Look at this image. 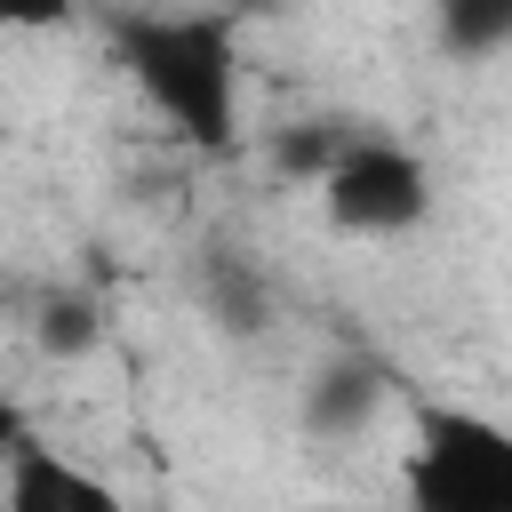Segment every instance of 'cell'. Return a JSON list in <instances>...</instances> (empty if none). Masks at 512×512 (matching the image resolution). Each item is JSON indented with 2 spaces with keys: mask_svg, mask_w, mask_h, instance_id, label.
Segmentation results:
<instances>
[{
  "mask_svg": "<svg viewBox=\"0 0 512 512\" xmlns=\"http://www.w3.org/2000/svg\"><path fill=\"white\" fill-rule=\"evenodd\" d=\"M280 8H296V0H224V16H280Z\"/></svg>",
  "mask_w": 512,
  "mask_h": 512,
  "instance_id": "7c38bea8",
  "label": "cell"
},
{
  "mask_svg": "<svg viewBox=\"0 0 512 512\" xmlns=\"http://www.w3.org/2000/svg\"><path fill=\"white\" fill-rule=\"evenodd\" d=\"M200 304L216 312V328H232V336H248V328H264V312H272V296H264V280L240 264V256H208L200 264Z\"/></svg>",
  "mask_w": 512,
  "mask_h": 512,
  "instance_id": "8992f818",
  "label": "cell"
},
{
  "mask_svg": "<svg viewBox=\"0 0 512 512\" xmlns=\"http://www.w3.org/2000/svg\"><path fill=\"white\" fill-rule=\"evenodd\" d=\"M0 512H128L112 480H96L88 464H72L64 448H48L40 432L16 448L8 480H0Z\"/></svg>",
  "mask_w": 512,
  "mask_h": 512,
  "instance_id": "277c9868",
  "label": "cell"
},
{
  "mask_svg": "<svg viewBox=\"0 0 512 512\" xmlns=\"http://www.w3.org/2000/svg\"><path fill=\"white\" fill-rule=\"evenodd\" d=\"M320 208H328V224L352 232V240H400L408 224H424L432 176H424V160H416L408 144H392V136H352L344 160L320 176Z\"/></svg>",
  "mask_w": 512,
  "mask_h": 512,
  "instance_id": "3957f363",
  "label": "cell"
},
{
  "mask_svg": "<svg viewBox=\"0 0 512 512\" xmlns=\"http://www.w3.org/2000/svg\"><path fill=\"white\" fill-rule=\"evenodd\" d=\"M376 408H384V376L360 368V360H344V368H328V376L312 384L304 424H312V432H352V424H368Z\"/></svg>",
  "mask_w": 512,
  "mask_h": 512,
  "instance_id": "5b68a950",
  "label": "cell"
},
{
  "mask_svg": "<svg viewBox=\"0 0 512 512\" xmlns=\"http://www.w3.org/2000/svg\"><path fill=\"white\" fill-rule=\"evenodd\" d=\"M32 440V424H24V408L0 392V480H8V464H16V448Z\"/></svg>",
  "mask_w": 512,
  "mask_h": 512,
  "instance_id": "8fae6325",
  "label": "cell"
},
{
  "mask_svg": "<svg viewBox=\"0 0 512 512\" xmlns=\"http://www.w3.org/2000/svg\"><path fill=\"white\" fill-rule=\"evenodd\" d=\"M360 128H344V120H296V128H280L272 136V168L280 176H304V184H320L336 160H344V144H352Z\"/></svg>",
  "mask_w": 512,
  "mask_h": 512,
  "instance_id": "ba28073f",
  "label": "cell"
},
{
  "mask_svg": "<svg viewBox=\"0 0 512 512\" xmlns=\"http://www.w3.org/2000/svg\"><path fill=\"white\" fill-rule=\"evenodd\" d=\"M400 488L408 512H512V424L448 400L416 408Z\"/></svg>",
  "mask_w": 512,
  "mask_h": 512,
  "instance_id": "7a4b0ae2",
  "label": "cell"
},
{
  "mask_svg": "<svg viewBox=\"0 0 512 512\" xmlns=\"http://www.w3.org/2000/svg\"><path fill=\"white\" fill-rule=\"evenodd\" d=\"M432 32L448 56H496L512 48V0H432Z\"/></svg>",
  "mask_w": 512,
  "mask_h": 512,
  "instance_id": "52a82bcc",
  "label": "cell"
},
{
  "mask_svg": "<svg viewBox=\"0 0 512 512\" xmlns=\"http://www.w3.org/2000/svg\"><path fill=\"white\" fill-rule=\"evenodd\" d=\"M72 16H80V0H0V32H56Z\"/></svg>",
  "mask_w": 512,
  "mask_h": 512,
  "instance_id": "30bf717a",
  "label": "cell"
},
{
  "mask_svg": "<svg viewBox=\"0 0 512 512\" xmlns=\"http://www.w3.org/2000/svg\"><path fill=\"white\" fill-rule=\"evenodd\" d=\"M96 328H104V320H96L88 296H48V304H40V352H64V360H72V352L96 344Z\"/></svg>",
  "mask_w": 512,
  "mask_h": 512,
  "instance_id": "9c48e42d",
  "label": "cell"
},
{
  "mask_svg": "<svg viewBox=\"0 0 512 512\" xmlns=\"http://www.w3.org/2000/svg\"><path fill=\"white\" fill-rule=\"evenodd\" d=\"M112 56L144 104L200 152L240 144V16L224 8H128L112 16Z\"/></svg>",
  "mask_w": 512,
  "mask_h": 512,
  "instance_id": "6da1fadb",
  "label": "cell"
}]
</instances>
